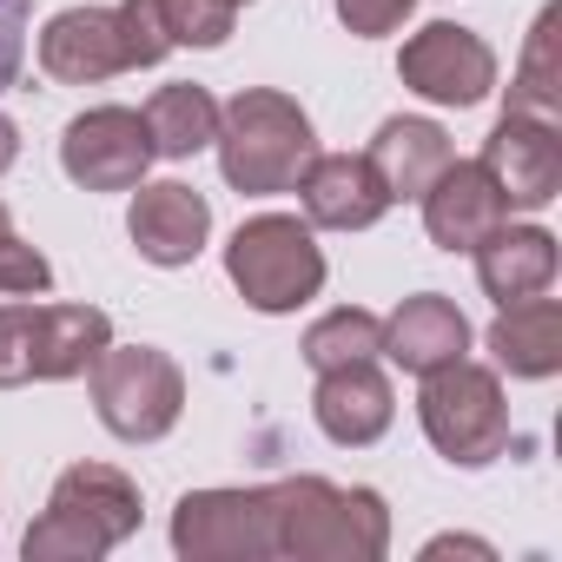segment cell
Listing matches in <instances>:
<instances>
[{"instance_id":"6da1fadb","label":"cell","mask_w":562,"mask_h":562,"mask_svg":"<svg viewBox=\"0 0 562 562\" xmlns=\"http://www.w3.org/2000/svg\"><path fill=\"white\" fill-rule=\"evenodd\" d=\"M218 172L232 192L245 199H271V192H292L299 172L312 166L318 153V133H312V113L278 93V87H245L238 100L218 106Z\"/></svg>"},{"instance_id":"7a4b0ae2","label":"cell","mask_w":562,"mask_h":562,"mask_svg":"<svg viewBox=\"0 0 562 562\" xmlns=\"http://www.w3.org/2000/svg\"><path fill=\"white\" fill-rule=\"evenodd\" d=\"M172 54L153 0H120V8H67L41 34V74L60 87H100L113 74L159 67Z\"/></svg>"},{"instance_id":"3957f363","label":"cell","mask_w":562,"mask_h":562,"mask_svg":"<svg viewBox=\"0 0 562 562\" xmlns=\"http://www.w3.org/2000/svg\"><path fill=\"white\" fill-rule=\"evenodd\" d=\"M133 529H139V483L113 463H74V470H60L21 555L27 562H100Z\"/></svg>"},{"instance_id":"277c9868","label":"cell","mask_w":562,"mask_h":562,"mask_svg":"<svg viewBox=\"0 0 562 562\" xmlns=\"http://www.w3.org/2000/svg\"><path fill=\"white\" fill-rule=\"evenodd\" d=\"M278 555L292 562H378L391 549V509L378 490H338L325 476L278 483Z\"/></svg>"},{"instance_id":"5b68a950","label":"cell","mask_w":562,"mask_h":562,"mask_svg":"<svg viewBox=\"0 0 562 562\" xmlns=\"http://www.w3.org/2000/svg\"><path fill=\"white\" fill-rule=\"evenodd\" d=\"M225 278L238 285V299L265 318L278 312H299L325 292V251L312 238L305 218L292 212H258L232 232L225 245Z\"/></svg>"},{"instance_id":"8992f818","label":"cell","mask_w":562,"mask_h":562,"mask_svg":"<svg viewBox=\"0 0 562 562\" xmlns=\"http://www.w3.org/2000/svg\"><path fill=\"white\" fill-rule=\"evenodd\" d=\"M417 424L424 437L437 443L443 463L457 470H483L509 450V404H503V378L490 364H437L424 371V391H417Z\"/></svg>"},{"instance_id":"52a82bcc","label":"cell","mask_w":562,"mask_h":562,"mask_svg":"<svg viewBox=\"0 0 562 562\" xmlns=\"http://www.w3.org/2000/svg\"><path fill=\"white\" fill-rule=\"evenodd\" d=\"M113 345L100 305H0V391L67 384Z\"/></svg>"},{"instance_id":"ba28073f","label":"cell","mask_w":562,"mask_h":562,"mask_svg":"<svg viewBox=\"0 0 562 562\" xmlns=\"http://www.w3.org/2000/svg\"><path fill=\"white\" fill-rule=\"evenodd\" d=\"M93 411L120 443H159L186 411V371L153 345H106L87 364Z\"/></svg>"},{"instance_id":"9c48e42d","label":"cell","mask_w":562,"mask_h":562,"mask_svg":"<svg viewBox=\"0 0 562 562\" xmlns=\"http://www.w3.org/2000/svg\"><path fill=\"white\" fill-rule=\"evenodd\" d=\"M278 483L186 490L172 509V549L186 562H265L278 555Z\"/></svg>"},{"instance_id":"30bf717a","label":"cell","mask_w":562,"mask_h":562,"mask_svg":"<svg viewBox=\"0 0 562 562\" xmlns=\"http://www.w3.org/2000/svg\"><path fill=\"white\" fill-rule=\"evenodd\" d=\"M397 80H404L417 100L463 113V106H483V100L496 93V54H490L483 34H470V27H457V21H430V27H417V34L404 41Z\"/></svg>"},{"instance_id":"8fae6325","label":"cell","mask_w":562,"mask_h":562,"mask_svg":"<svg viewBox=\"0 0 562 562\" xmlns=\"http://www.w3.org/2000/svg\"><path fill=\"white\" fill-rule=\"evenodd\" d=\"M153 159H159L153 133L133 106H93V113L67 120V133H60V166L87 192H133Z\"/></svg>"},{"instance_id":"7c38bea8","label":"cell","mask_w":562,"mask_h":562,"mask_svg":"<svg viewBox=\"0 0 562 562\" xmlns=\"http://www.w3.org/2000/svg\"><path fill=\"white\" fill-rule=\"evenodd\" d=\"M476 166L496 179V192H503L509 212H542L562 192V133H555V120L503 106V120L490 126Z\"/></svg>"},{"instance_id":"4fadbf2b","label":"cell","mask_w":562,"mask_h":562,"mask_svg":"<svg viewBox=\"0 0 562 562\" xmlns=\"http://www.w3.org/2000/svg\"><path fill=\"white\" fill-rule=\"evenodd\" d=\"M292 192L305 199V225H325V232H371L391 212V192L378 186L364 153H312Z\"/></svg>"},{"instance_id":"5bb4252c","label":"cell","mask_w":562,"mask_h":562,"mask_svg":"<svg viewBox=\"0 0 562 562\" xmlns=\"http://www.w3.org/2000/svg\"><path fill=\"white\" fill-rule=\"evenodd\" d=\"M126 232H133V245H139L146 265L179 271V265H192V258L205 251V238H212V205H205V192H192V186H179V179H159V186H139V192H133Z\"/></svg>"},{"instance_id":"9a60e30c","label":"cell","mask_w":562,"mask_h":562,"mask_svg":"<svg viewBox=\"0 0 562 562\" xmlns=\"http://www.w3.org/2000/svg\"><path fill=\"white\" fill-rule=\"evenodd\" d=\"M417 205H424V232H430V245H443V251H476V245L509 218L496 179H490L476 159H450V166L430 179V192H424Z\"/></svg>"},{"instance_id":"2e32d148","label":"cell","mask_w":562,"mask_h":562,"mask_svg":"<svg viewBox=\"0 0 562 562\" xmlns=\"http://www.w3.org/2000/svg\"><path fill=\"white\" fill-rule=\"evenodd\" d=\"M312 417L331 443L345 450H364L391 430L397 417V397H391V378L371 364H338V371H318V397H312Z\"/></svg>"},{"instance_id":"e0dca14e","label":"cell","mask_w":562,"mask_h":562,"mask_svg":"<svg viewBox=\"0 0 562 562\" xmlns=\"http://www.w3.org/2000/svg\"><path fill=\"white\" fill-rule=\"evenodd\" d=\"M384 358L411 378H424L437 364H457V358H470V318L443 292H417L384 318Z\"/></svg>"},{"instance_id":"ac0fdd59","label":"cell","mask_w":562,"mask_h":562,"mask_svg":"<svg viewBox=\"0 0 562 562\" xmlns=\"http://www.w3.org/2000/svg\"><path fill=\"white\" fill-rule=\"evenodd\" d=\"M364 159H371L378 186H384V192H391V205H397V199H424V192H430V179H437L457 153H450V133H443L437 120L397 113V120H384V126H378V139L364 146Z\"/></svg>"},{"instance_id":"d6986e66","label":"cell","mask_w":562,"mask_h":562,"mask_svg":"<svg viewBox=\"0 0 562 562\" xmlns=\"http://www.w3.org/2000/svg\"><path fill=\"white\" fill-rule=\"evenodd\" d=\"M470 258H476V278L496 305H516V299H536V292L555 285V238L542 225H509L503 218Z\"/></svg>"},{"instance_id":"ffe728a7","label":"cell","mask_w":562,"mask_h":562,"mask_svg":"<svg viewBox=\"0 0 562 562\" xmlns=\"http://www.w3.org/2000/svg\"><path fill=\"white\" fill-rule=\"evenodd\" d=\"M490 358H496V371L529 378V384L555 378L562 371V305L542 292L503 305V318L490 325Z\"/></svg>"},{"instance_id":"44dd1931","label":"cell","mask_w":562,"mask_h":562,"mask_svg":"<svg viewBox=\"0 0 562 562\" xmlns=\"http://www.w3.org/2000/svg\"><path fill=\"white\" fill-rule=\"evenodd\" d=\"M139 120H146L159 159H192V153H205L212 133H218V100H212L205 87H192V80H172V87H159V93L146 100Z\"/></svg>"},{"instance_id":"7402d4cb","label":"cell","mask_w":562,"mask_h":562,"mask_svg":"<svg viewBox=\"0 0 562 562\" xmlns=\"http://www.w3.org/2000/svg\"><path fill=\"white\" fill-rule=\"evenodd\" d=\"M562 8L549 0V8L536 14L529 27V47H522V67L509 80V113H536V120H562Z\"/></svg>"},{"instance_id":"603a6c76","label":"cell","mask_w":562,"mask_h":562,"mask_svg":"<svg viewBox=\"0 0 562 562\" xmlns=\"http://www.w3.org/2000/svg\"><path fill=\"white\" fill-rule=\"evenodd\" d=\"M371 358H384V318H378V312L338 305V312H325V318L305 331V364H312V371L371 364Z\"/></svg>"},{"instance_id":"cb8c5ba5","label":"cell","mask_w":562,"mask_h":562,"mask_svg":"<svg viewBox=\"0 0 562 562\" xmlns=\"http://www.w3.org/2000/svg\"><path fill=\"white\" fill-rule=\"evenodd\" d=\"M159 8V27L172 47H225L232 41V14L225 0H153Z\"/></svg>"},{"instance_id":"d4e9b609","label":"cell","mask_w":562,"mask_h":562,"mask_svg":"<svg viewBox=\"0 0 562 562\" xmlns=\"http://www.w3.org/2000/svg\"><path fill=\"white\" fill-rule=\"evenodd\" d=\"M0 292H8V299H41V292H54V265L14 232L8 205H0Z\"/></svg>"},{"instance_id":"484cf974","label":"cell","mask_w":562,"mask_h":562,"mask_svg":"<svg viewBox=\"0 0 562 562\" xmlns=\"http://www.w3.org/2000/svg\"><path fill=\"white\" fill-rule=\"evenodd\" d=\"M27 21H34V0H0V93L21 87V67H27Z\"/></svg>"},{"instance_id":"4316f807","label":"cell","mask_w":562,"mask_h":562,"mask_svg":"<svg viewBox=\"0 0 562 562\" xmlns=\"http://www.w3.org/2000/svg\"><path fill=\"white\" fill-rule=\"evenodd\" d=\"M411 14H417V0H338V21H345L358 41H384V34H397Z\"/></svg>"},{"instance_id":"83f0119b","label":"cell","mask_w":562,"mask_h":562,"mask_svg":"<svg viewBox=\"0 0 562 562\" xmlns=\"http://www.w3.org/2000/svg\"><path fill=\"white\" fill-rule=\"evenodd\" d=\"M424 555H430V562H437V555H476V562H496V549L476 542V536H437V542H424Z\"/></svg>"},{"instance_id":"f1b7e54d","label":"cell","mask_w":562,"mask_h":562,"mask_svg":"<svg viewBox=\"0 0 562 562\" xmlns=\"http://www.w3.org/2000/svg\"><path fill=\"white\" fill-rule=\"evenodd\" d=\"M14 159H21V126H14L8 113H0V172H8Z\"/></svg>"},{"instance_id":"f546056e","label":"cell","mask_w":562,"mask_h":562,"mask_svg":"<svg viewBox=\"0 0 562 562\" xmlns=\"http://www.w3.org/2000/svg\"><path fill=\"white\" fill-rule=\"evenodd\" d=\"M225 8H245V0H225Z\"/></svg>"}]
</instances>
